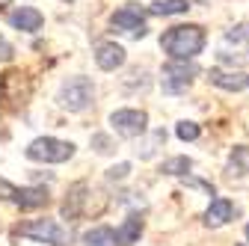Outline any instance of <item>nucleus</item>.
Segmentation results:
<instances>
[{
	"mask_svg": "<svg viewBox=\"0 0 249 246\" xmlns=\"http://www.w3.org/2000/svg\"><path fill=\"white\" fill-rule=\"evenodd\" d=\"M66 3H71V0H66Z\"/></svg>",
	"mask_w": 249,
	"mask_h": 246,
	"instance_id": "393cba45",
	"label": "nucleus"
},
{
	"mask_svg": "<svg viewBox=\"0 0 249 246\" xmlns=\"http://www.w3.org/2000/svg\"><path fill=\"white\" fill-rule=\"evenodd\" d=\"M92 148H95L98 155H110V151H113V142H110V137L95 134V137H92Z\"/></svg>",
	"mask_w": 249,
	"mask_h": 246,
	"instance_id": "6ab92c4d",
	"label": "nucleus"
},
{
	"mask_svg": "<svg viewBox=\"0 0 249 246\" xmlns=\"http://www.w3.org/2000/svg\"><path fill=\"white\" fill-rule=\"evenodd\" d=\"M178 137L181 140H196L199 137V125H196V122H181V125H178Z\"/></svg>",
	"mask_w": 249,
	"mask_h": 246,
	"instance_id": "aec40b11",
	"label": "nucleus"
},
{
	"mask_svg": "<svg viewBox=\"0 0 249 246\" xmlns=\"http://www.w3.org/2000/svg\"><path fill=\"white\" fill-rule=\"evenodd\" d=\"M246 237H249V226H246Z\"/></svg>",
	"mask_w": 249,
	"mask_h": 246,
	"instance_id": "b1692460",
	"label": "nucleus"
},
{
	"mask_svg": "<svg viewBox=\"0 0 249 246\" xmlns=\"http://www.w3.org/2000/svg\"><path fill=\"white\" fill-rule=\"evenodd\" d=\"M160 48H163L172 59H193V56L202 53V48H205V30H202L199 24L172 27L169 33H163Z\"/></svg>",
	"mask_w": 249,
	"mask_h": 246,
	"instance_id": "f257e3e1",
	"label": "nucleus"
},
{
	"mask_svg": "<svg viewBox=\"0 0 249 246\" xmlns=\"http://www.w3.org/2000/svg\"><path fill=\"white\" fill-rule=\"evenodd\" d=\"M9 56H12V48H9L3 39H0V59H9Z\"/></svg>",
	"mask_w": 249,
	"mask_h": 246,
	"instance_id": "5701e85b",
	"label": "nucleus"
},
{
	"mask_svg": "<svg viewBox=\"0 0 249 246\" xmlns=\"http://www.w3.org/2000/svg\"><path fill=\"white\" fill-rule=\"evenodd\" d=\"M15 202L21 211H33V208H45L51 202V193H48V187H24V190H18Z\"/></svg>",
	"mask_w": 249,
	"mask_h": 246,
	"instance_id": "f8f14e48",
	"label": "nucleus"
},
{
	"mask_svg": "<svg viewBox=\"0 0 249 246\" xmlns=\"http://www.w3.org/2000/svg\"><path fill=\"white\" fill-rule=\"evenodd\" d=\"M86 193H89L86 181L71 184V187H69V196H66V202H62V217H66V220H77L80 213H83V205H86Z\"/></svg>",
	"mask_w": 249,
	"mask_h": 246,
	"instance_id": "1a4fd4ad",
	"label": "nucleus"
},
{
	"mask_svg": "<svg viewBox=\"0 0 249 246\" xmlns=\"http://www.w3.org/2000/svg\"><path fill=\"white\" fill-rule=\"evenodd\" d=\"M190 9V0H158L148 6V15H181Z\"/></svg>",
	"mask_w": 249,
	"mask_h": 246,
	"instance_id": "dca6fc26",
	"label": "nucleus"
},
{
	"mask_svg": "<svg viewBox=\"0 0 249 246\" xmlns=\"http://www.w3.org/2000/svg\"><path fill=\"white\" fill-rule=\"evenodd\" d=\"M95 63H98V69H104V71H116V69L124 63V48L116 45V42L98 45V51H95Z\"/></svg>",
	"mask_w": 249,
	"mask_h": 246,
	"instance_id": "9d476101",
	"label": "nucleus"
},
{
	"mask_svg": "<svg viewBox=\"0 0 249 246\" xmlns=\"http://www.w3.org/2000/svg\"><path fill=\"white\" fill-rule=\"evenodd\" d=\"M110 125L116 128V134L134 140V137H142V134H145L148 116H145L142 110H116V113L110 116Z\"/></svg>",
	"mask_w": 249,
	"mask_h": 246,
	"instance_id": "39448f33",
	"label": "nucleus"
},
{
	"mask_svg": "<svg viewBox=\"0 0 249 246\" xmlns=\"http://www.w3.org/2000/svg\"><path fill=\"white\" fill-rule=\"evenodd\" d=\"M0 199H18V187H15V184H9L6 178H0Z\"/></svg>",
	"mask_w": 249,
	"mask_h": 246,
	"instance_id": "4be33fe9",
	"label": "nucleus"
},
{
	"mask_svg": "<svg viewBox=\"0 0 249 246\" xmlns=\"http://www.w3.org/2000/svg\"><path fill=\"white\" fill-rule=\"evenodd\" d=\"M128 172H131V163H119V166L107 169V178L110 181H122V178H128Z\"/></svg>",
	"mask_w": 249,
	"mask_h": 246,
	"instance_id": "412c9836",
	"label": "nucleus"
},
{
	"mask_svg": "<svg viewBox=\"0 0 249 246\" xmlns=\"http://www.w3.org/2000/svg\"><path fill=\"white\" fill-rule=\"evenodd\" d=\"M9 24L15 30H24V33H36V30L45 24V15L39 9H33V6H18V9L9 12Z\"/></svg>",
	"mask_w": 249,
	"mask_h": 246,
	"instance_id": "6e6552de",
	"label": "nucleus"
},
{
	"mask_svg": "<svg viewBox=\"0 0 249 246\" xmlns=\"http://www.w3.org/2000/svg\"><path fill=\"white\" fill-rule=\"evenodd\" d=\"M92 101V80L89 77H71L69 83H62L59 89V104L71 110V113H80L86 110Z\"/></svg>",
	"mask_w": 249,
	"mask_h": 246,
	"instance_id": "20e7f679",
	"label": "nucleus"
},
{
	"mask_svg": "<svg viewBox=\"0 0 249 246\" xmlns=\"http://www.w3.org/2000/svg\"><path fill=\"white\" fill-rule=\"evenodd\" d=\"M208 77H211L213 86L229 89V92H240V89L249 83V77H243V74H237V71H223V69H211Z\"/></svg>",
	"mask_w": 249,
	"mask_h": 246,
	"instance_id": "ddd939ff",
	"label": "nucleus"
},
{
	"mask_svg": "<svg viewBox=\"0 0 249 246\" xmlns=\"http://www.w3.org/2000/svg\"><path fill=\"white\" fill-rule=\"evenodd\" d=\"M231 213H234V205H231L229 199H213V202L208 205V211H205V223H208L211 228L226 226V223L231 220Z\"/></svg>",
	"mask_w": 249,
	"mask_h": 246,
	"instance_id": "9b49d317",
	"label": "nucleus"
},
{
	"mask_svg": "<svg viewBox=\"0 0 249 246\" xmlns=\"http://www.w3.org/2000/svg\"><path fill=\"white\" fill-rule=\"evenodd\" d=\"M199 74L196 66H187V59H175V63L163 66V86L169 92H178L184 86H190V80Z\"/></svg>",
	"mask_w": 249,
	"mask_h": 246,
	"instance_id": "423d86ee",
	"label": "nucleus"
},
{
	"mask_svg": "<svg viewBox=\"0 0 249 246\" xmlns=\"http://www.w3.org/2000/svg\"><path fill=\"white\" fill-rule=\"evenodd\" d=\"M15 234H21V237H33V240L51 243V246H69V231L62 228L56 220H48V217L21 223V226L15 228Z\"/></svg>",
	"mask_w": 249,
	"mask_h": 246,
	"instance_id": "f03ea898",
	"label": "nucleus"
},
{
	"mask_svg": "<svg viewBox=\"0 0 249 246\" xmlns=\"http://www.w3.org/2000/svg\"><path fill=\"white\" fill-rule=\"evenodd\" d=\"M190 158H172V160H166L163 166H160V172L163 175H184V172H190Z\"/></svg>",
	"mask_w": 249,
	"mask_h": 246,
	"instance_id": "a211bd4d",
	"label": "nucleus"
},
{
	"mask_svg": "<svg viewBox=\"0 0 249 246\" xmlns=\"http://www.w3.org/2000/svg\"><path fill=\"white\" fill-rule=\"evenodd\" d=\"M229 172H231V175H243V172H249V145H237V148H231Z\"/></svg>",
	"mask_w": 249,
	"mask_h": 246,
	"instance_id": "f3484780",
	"label": "nucleus"
},
{
	"mask_svg": "<svg viewBox=\"0 0 249 246\" xmlns=\"http://www.w3.org/2000/svg\"><path fill=\"white\" fill-rule=\"evenodd\" d=\"M140 234H142V220L134 213V217H128L122 223V228L116 231V246H134L140 240Z\"/></svg>",
	"mask_w": 249,
	"mask_h": 246,
	"instance_id": "4468645a",
	"label": "nucleus"
},
{
	"mask_svg": "<svg viewBox=\"0 0 249 246\" xmlns=\"http://www.w3.org/2000/svg\"><path fill=\"white\" fill-rule=\"evenodd\" d=\"M110 24L116 30H124V33H134V36H145V15L137 6H122L119 12H113Z\"/></svg>",
	"mask_w": 249,
	"mask_h": 246,
	"instance_id": "0eeeda50",
	"label": "nucleus"
},
{
	"mask_svg": "<svg viewBox=\"0 0 249 246\" xmlns=\"http://www.w3.org/2000/svg\"><path fill=\"white\" fill-rule=\"evenodd\" d=\"M74 155V145L71 142H62L53 137H39L27 145V158L30 160H42V163H62Z\"/></svg>",
	"mask_w": 249,
	"mask_h": 246,
	"instance_id": "7ed1b4c3",
	"label": "nucleus"
},
{
	"mask_svg": "<svg viewBox=\"0 0 249 246\" xmlns=\"http://www.w3.org/2000/svg\"><path fill=\"white\" fill-rule=\"evenodd\" d=\"M83 243L86 246H116V231L110 226H95L92 231L83 234Z\"/></svg>",
	"mask_w": 249,
	"mask_h": 246,
	"instance_id": "2eb2a0df",
	"label": "nucleus"
}]
</instances>
